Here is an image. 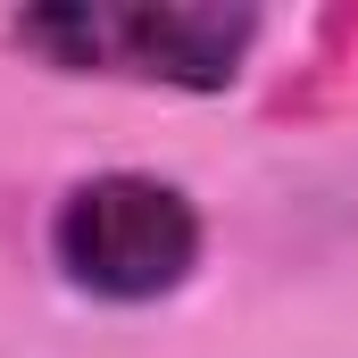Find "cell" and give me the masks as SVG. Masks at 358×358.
<instances>
[{
    "mask_svg": "<svg viewBox=\"0 0 358 358\" xmlns=\"http://www.w3.org/2000/svg\"><path fill=\"white\" fill-rule=\"evenodd\" d=\"M42 250L67 292L108 300V308H150L200 275L208 217L183 183L150 176V167H108V176H84L50 200Z\"/></svg>",
    "mask_w": 358,
    "mask_h": 358,
    "instance_id": "cell-2",
    "label": "cell"
},
{
    "mask_svg": "<svg viewBox=\"0 0 358 358\" xmlns=\"http://www.w3.org/2000/svg\"><path fill=\"white\" fill-rule=\"evenodd\" d=\"M17 50H34L59 76H108V84L159 92H234L259 50V8L225 0H50L8 17Z\"/></svg>",
    "mask_w": 358,
    "mask_h": 358,
    "instance_id": "cell-1",
    "label": "cell"
}]
</instances>
